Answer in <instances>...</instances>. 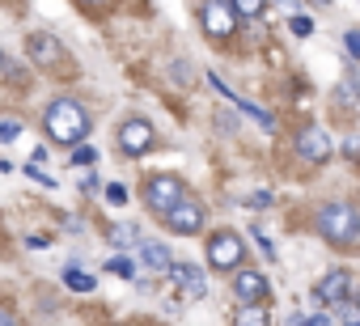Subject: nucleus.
<instances>
[{
	"instance_id": "423d86ee",
	"label": "nucleus",
	"mask_w": 360,
	"mask_h": 326,
	"mask_svg": "<svg viewBox=\"0 0 360 326\" xmlns=\"http://www.w3.org/2000/svg\"><path fill=\"white\" fill-rule=\"evenodd\" d=\"M200 22H204V34H208V39H229L233 26H238V13H233L229 0H204Z\"/></svg>"
},
{
	"instance_id": "dca6fc26",
	"label": "nucleus",
	"mask_w": 360,
	"mask_h": 326,
	"mask_svg": "<svg viewBox=\"0 0 360 326\" xmlns=\"http://www.w3.org/2000/svg\"><path fill=\"white\" fill-rule=\"evenodd\" d=\"M72 166H81V170H89V166H98V148H89V144H72Z\"/></svg>"
},
{
	"instance_id": "39448f33",
	"label": "nucleus",
	"mask_w": 360,
	"mask_h": 326,
	"mask_svg": "<svg viewBox=\"0 0 360 326\" xmlns=\"http://www.w3.org/2000/svg\"><path fill=\"white\" fill-rule=\"evenodd\" d=\"M165 271H169L174 288L183 292V301H204V296H208V275H204V267H195V263H169Z\"/></svg>"
},
{
	"instance_id": "9b49d317",
	"label": "nucleus",
	"mask_w": 360,
	"mask_h": 326,
	"mask_svg": "<svg viewBox=\"0 0 360 326\" xmlns=\"http://www.w3.org/2000/svg\"><path fill=\"white\" fill-rule=\"evenodd\" d=\"M30 60H34L39 68H56V64H64V60H68V51H64L51 34H43V30H39V34H30Z\"/></svg>"
},
{
	"instance_id": "412c9836",
	"label": "nucleus",
	"mask_w": 360,
	"mask_h": 326,
	"mask_svg": "<svg viewBox=\"0 0 360 326\" xmlns=\"http://www.w3.org/2000/svg\"><path fill=\"white\" fill-rule=\"evenodd\" d=\"M106 204H110V208H123V204H127V187H123V183H110V187H106Z\"/></svg>"
},
{
	"instance_id": "1a4fd4ad",
	"label": "nucleus",
	"mask_w": 360,
	"mask_h": 326,
	"mask_svg": "<svg viewBox=\"0 0 360 326\" xmlns=\"http://www.w3.org/2000/svg\"><path fill=\"white\" fill-rule=\"evenodd\" d=\"M297 157L309 161V166H322V161L330 157V131L326 127H305L297 136Z\"/></svg>"
},
{
	"instance_id": "6ab92c4d",
	"label": "nucleus",
	"mask_w": 360,
	"mask_h": 326,
	"mask_svg": "<svg viewBox=\"0 0 360 326\" xmlns=\"http://www.w3.org/2000/svg\"><path fill=\"white\" fill-rule=\"evenodd\" d=\"M335 98H339V106H343V110H352V106H356V81L347 77V81L335 89Z\"/></svg>"
},
{
	"instance_id": "393cba45",
	"label": "nucleus",
	"mask_w": 360,
	"mask_h": 326,
	"mask_svg": "<svg viewBox=\"0 0 360 326\" xmlns=\"http://www.w3.org/2000/svg\"><path fill=\"white\" fill-rule=\"evenodd\" d=\"M292 34H297V39H309V34H314V22H309V18H292Z\"/></svg>"
},
{
	"instance_id": "4be33fe9",
	"label": "nucleus",
	"mask_w": 360,
	"mask_h": 326,
	"mask_svg": "<svg viewBox=\"0 0 360 326\" xmlns=\"http://www.w3.org/2000/svg\"><path fill=\"white\" fill-rule=\"evenodd\" d=\"M22 136V123H13V119H0V144H13Z\"/></svg>"
},
{
	"instance_id": "ddd939ff",
	"label": "nucleus",
	"mask_w": 360,
	"mask_h": 326,
	"mask_svg": "<svg viewBox=\"0 0 360 326\" xmlns=\"http://www.w3.org/2000/svg\"><path fill=\"white\" fill-rule=\"evenodd\" d=\"M233 292H238L242 301H263V296H267V280H263L259 271H250V267H242V263H238V275H233Z\"/></svg>"
},
{
	"instance_id": "aec40b11",
	"label": "nucleus",
	"mask_w": 360,
	"mask_h": 326,
	"mask_svg": "<svg viewBox=\"0 0 360 326\" xmlns=\"http://www.w3.org/2000/svg\"><path fill=\"white\" fill-rule=\"evenodd\" d=\"M238 322H267V309L255 305V301H246V305L238 309Z\"/></svg>"
},
{
	"instance_id": "7ed1b4c3",
	"label": "nucleus",
	"mask_w": 360,
	"mask_h": 326,
	"mask_svg": "<svg viewBox=\"0 0 360 326\" xmlns=\"http://www.w3.org/2000/svg\"><path fill=\"white\" fill-rule=\"evenodd\" d=\"M165 225H169L174 233H183V237L200 233V229H204V204L191 200V195H178V200L165 208Z\"/></svg>"
},
{
	"instance_id": "2eb2a0df",
	"label": "nucleus",
	"mask_w": 360,
	"mask_h": 326,
	"mask_svg": "<svg viewBox=\"0 0 360 326\" xmlns=\"http://www.w3.org/2000/svg\"><path fill=\"white\" fill-rule=\"evenodd\" d=\"M64 284H68L72 292H94V275H89V271H81L77 263H68V267H64Z\"/></svg>"
},
{
	"instance_id": "0eeeda50",
	"label": "nucleus",
	"mask_w": 360,
	"mask_h": 326,
	"mask_svg": "<svg viewBox=\"0 0 360 326\" xmlns=\"http://www.w3.org/2000/svg\"><path fill=\"white\" fill-rule=\"evenodd\" d=\"M178 195H187V187H183V178H174V174L148 178V187H144V204H148V212H157V216H165V208H169Z\"/></svg>"
},
{
	"instance_id": "4468645a",
	"label": "nucleus",
	"mask_w": 360,
	"mask_h": 326,
	"mask_svg": "<svg viewBox=\"0 0 360 326\" xmlns=\"http://www.w3.org/2000/svg\"><path fill=\"white\" fill-rule=\"evenodd\" d=\"M140 259L148 263V267H157V271H165L174 259H169V250L161 246V242H140Z\"/></svg>"
},
{
	"instance_id": "f3484780",
	"label": "nucleus",
	"mask_w": 360,
	"mask_h": 326,
	"mask_svg": "<svg viewBox=\"0 0 360 326\" xmlns=\"http://www.w3.org/2000/svg\"><path fill=\"white\" fill-rule=\"evenodd\" d=\"M106 271H110V275H123V280H131V275H136V263H131L127 254H115V259L106 263Z\"/></svg>"
},
{
	"instance_id": "b1692460",
	"label": "nucleus",
	"mask_w": 360,
	"mask_h": 326,
	"mask_svg": "<svg viewBox=\"0 0 360 326\" xmlns=\"http://www.w3.org/2000/svg\"><path fill=\"white\" fill-rule=\"evenodd\" d=\"M335 309H339V318H343V322H360V309L352 305V296H347V301H339Z\"/></svg>"
},
{
	"instance_id": "a878e982",
	"label": "nucleus",
	"mask_w": 360,
	"mask_h": 326,
	"mask_svg": "<svg viewBox=\"0 0 360 326\" xmlns=\"http://www.w3.org/2000/svg\"><path fill=\"white\" fill-rule=\"evenodd\" d=\"M343 47H347V56H352V60H360V34H356V30H347V34H343Z\"/></svg>"
},
{
	"instance_id": "f03ea898",
	"label": "nucleus",
	"mask_w": 360,
	"mask_h": 326,
	"mask_svg": "<svg viewBox=\"0 0 360 326\" xmlns=\"http://www.w3.org/2000/svg\"><path fill=\"white\" fill-rule=\"evenodd\" d=\"M318 229H322V237L335 242V246H356V237H360V216H356V208H352L347 200H335V204H326V208L318 212Z\"/></svg>"
},
{
	"instance_id": "bb28decb",
	"label": "nucleus",
	"mask_w": 360,
	"mask_h": 326,
	"mask_svg": "<svg viewBox=\"0 0 360 326\" xmlns=\"http://www.w3.org/2000/svg\"><path fill=\"white\" fill-rule=\"evenodd\" d=\"M267 204H271V191H255V195L246 200V208H255V212H263Z\"/></svg>"
},
{
	"instance_id": "6e6552de",
	"label": "nucleus",
	"mask_w": 360,
	"mask_h": 326,
	"mask_svg": "<svg viewBox=\"0 0 360 326\" xmlns=\"http://www.w3.org/2000/svg\"><path fill=\"white\" fill-rule=\"evenodd\" d=\"M242 254H246V250H242V237H238L233 229H221V233L208 237V263H212V267H221V271H225V267H238Z\"/></svg>"
},
{
	"instance_id": "c756f323",
	"label": "nucleus",
	"mask_w": 360,
	"mask_h": 326,
	"mask_svg": "<svg viewBox=\"0 0 360 326\" xmlns=\"http://www.w3.org/2000/svg\"><path fill=\"white\" fill-rule=\"evenodd\" d=\"M26 242H30L34 250H43V246H51V237H43V233H34V237H26Z\"/></svg>"
},
{
	"instance_id": "2f4dec72",
	"label": "nucleus",
	"mask_w": 360,
	"mask_h": 326,
	"mask_svg": "<svg viewBox=\"0 0 360 326\" xmlns=\"http://www.w3.org/2000/svg\"><path fill=\"white\" fill-rule=\"evenodd\" d=\"M81 5H94V9H102V5H110V0H81Z\"/></svg>"
},
{
	"instance_id": "f257e3e1",
	"label": "nucleus",
	"mask_w": 360,
	"mask_h": 326,
	"mask_svg": "<svg viewBox=\"0 0 360 326\" xmlns=\"http://www.w3.org/2000/svg\"><path fill=\"white\" fill-rule=\"evenodd\" d=\"M43 127H47V136H51L56 144L72 148L77 140L89 136V115H85V106H81L77 98H56V102L47 106V115H43Z\"/></svg>"
},
{
	"instance_id": "9d476101",
	"label": "nucleus",
	"mask_w": 360,
	"mask_h": 326,
	"mask_svg": "<svg viewBox=\"0 0 360 326\" xmlns=\"http://www.w3.org/2000/svg\"><path fill=\"white\" fill-rule=\"evenodd\" d=\"M314 292H318L322 305H339V301H347V296H352V271H347V267H335L326 280H318Z\"/></svg>"
},
{
	"instance_id": "20e7f679",
	"label": "nucleus",
	"mask_w": 360,
	"mask_h": 326,
	"mask_svg": "<svg viewBox=\"0 0 360 326\" xmlns=\"http://www.w3.org/2000/svg\"><path fill=\"white\" fill-rule=\"evenodd\" d=\"M153 140H157V131H153V123H148V119L131 115V119H123V123H119V148H123L127 157H144V152L153 148Z\"/></svg>"
},
{
	"instance_id": "cd10ccee",
	"label": "nucleus",
	"mask_w": 360,
	"mask_h": 326,
	"mask_svg": "<svg viewBox=\"0 0 360 326\" xmlns=\"http://www.w3.org/2000/svg\"><path fill=\"white\" fill-rule=\"evenodd\" d=\"M131 237H136V229H110V242H115V246H127Z\"/></svg>"
},
{
	"instance_id": "f8f14e48",
	"label": "nucleus",
	"mask_w": 360,
	"mask_h": 326,
	"mask_svg": "<svg viewBox=\"0 0 360 326\" xmlns=\"http://www.w3.org/2000/svg\"><path fill=\"white\" fill-rule=\"evenodd\" d=\"M212 85H217V93H221L225 102H233L238 110H246V115H250V119H255L259 127H267V131H276V119H271V115H267L263 106H255V102H246V98H238V93H233V89H229V85H225L221 77H212Z\"/></svg>"
},
{
	"instance_id": "5701e85b",
	"label": "nucleus",
	"mask_w": 360,
	"mask_h": 326,
	"mask_svg": "<svg viewBox=\"0 0 360 326\" xmlns=\"http://www.w3.org/2000/svg\"><path fill=\"white\" fill-rule=\"evenodd\" d=\"M22 170H26V174H30V178H34V183H43V187H51V191H56V178H51V174H43V170H39V161H34V166H22Z\"/></svg>"
},
{
	"instance_id": "c85d7f7f",
	"label": "nucleus",
	"mask_w": 360,
	"mask_h": 326,
	"mask_svg": "<svg viewBox=\"0 0 360 326\" xmlns=\"http://www.w3.org/2000/svg\"><path fill=\"white\" fill-rule=\"evenodd\" d=\"M81 191H98V178H94V166H89V174H81Z\"/></svg>"
},
{
	"instance_id": "a211bd4d",
	"label": "nucleus",
	"mask_w": 360,
	"mask_h": 326,
	"mask_svg": "<svg viewBox=\"0 0 360 326\" xmlns=\"http://www.w3.org/2000/svg\"><path fill=\"white\" fill-rule=\"evenodd\" d=\"M233 5V13H246V18H259L263 9H267V0H229Z\"/></svg>"
},
{
	"instance_id": "473e14b6",
	"label": "nucleus",
	"mask_w": 360,
	"mask_h": 326,
	"mask_svg": "<svg viewBox=\"0 0 360 326\" xmlns=\"http://www.w3.org/2000/svg\"><path fill=\"white\" fill-rule=\"evenodd\" d=\"M0 322H13V313H9V309H0Z\"/></svg>"
},
{
	"instance_id": "7c9ffc66",
	"label": "nucleus",
	"mask_w": 360,
	"mask_h": 326,
	"mask_svg": "<svg viewBox=\"0 0 360 326\" xmlns=\"http://www.w3.org/2000/svg\"><path fill=\"white\" fill-rule=\"evenodd\" d=\"M13 68H9V60H5V51H0V77H9Z\"/></svg>"
}]
</instances>
